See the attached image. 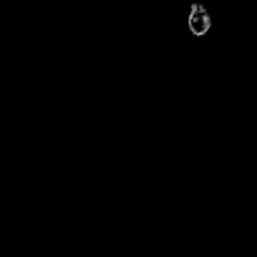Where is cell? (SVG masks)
<instances>
[{
  "instance_id": "6da1fadb",
  "label": "cell",
  "mask_w": 257,
  "mask_h": 257,
  "mask_svg": "<svg viewBox=\"0 0 257 257\" xmlns=\"http://www.w3.org/2000/svg\"><path fill=\"white\" fill-rule=\"evenodd\" d=\"M211 27L210 15L207 10L200 4H193L188 17V28L195 35H203Z\"/></svg>"
}]
</instances>
